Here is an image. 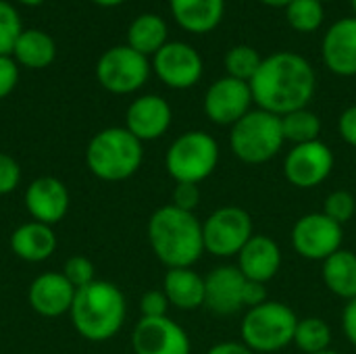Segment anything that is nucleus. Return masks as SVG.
<instances>
[{
	"mask_svg": "<svg viewBox=\"0 0 356 354\" xmlns=\"http://www.w3.org/2000/svg\"><path fill=\"white\" fill-rule=\"evenodd\" d=\"M148 75V58L131 46H115L106 50L96 65V77L100 86L113 94H131L140 90Z\"/></svg>",
	"mask_w": 356,
	"mask_h": 354,
	"instance_id": "1a4fd4ad",
	"label": "nucleus"
},
{
	"mask_svg": "<svg viewBox=\"0 0 356 354\" xmlns=\"http://www.w3.org/2000/svg\"><path fill=\"white\" fill-rule=\"evenodd\" d=\"M353 8H355V13H356V0H353Z\"/></svg>",
	"mask_w": 356,
	"mask_h": 354,
	"instance_id": "49530a36",
	"label": "nucleus"
},
{
	"mask_svg": "<svg viewBox=\"0 0 356 354\" xmlns=\"http://www.w3.org/2000/svg\"><path fill=\"white\" fill-rule=\"evenodd\" d=\"M10 250L21 261L42 263V261L50 259L56 250L54 230L40 221L23 223L10 234Z\"/></svg>",
	"mask_w": 356,
	"mask_h": 354,
	"instance_id": "412c9836",
	"label": "nucleus"
},
{
	"mask_svg": "<svg viewBox=\"0 0 356 354\" xmlns=\"http://www.w3.org/2000/svg\"><path fill=\"white\" fill-rule=\"evenodd\" d=\"M171 204L181 209V211H188V213H194V209L200 204V188L198 184H175L173 188V194H171Z\"/></svg>",
	"mask_w": 356,
	"mask_h": 354,
	"instance_id": "f704fd0d",
	"label": "nucleus"
},
{
	"mask_svg": "<svg viewBox=\"0 0 356 354\" xmlns=\"http://www.w3.org/2000/svg\"><path fill=\"white\" fill-rule=\"evenodd\" d=\"M15 58L29 67V69H44L54 61L56 48L48 33L40 29H27L21 31V35L15 42Z\"/></svg>",
	"mask_w": 356,
	"mask_h": 354,
	"instance_id": "393cba45",
	"label": "nucleus"
},
{
	"mask_svg": "<svg viewBox=\"0 0 356 354\" xmlns=\"http://www.w3.org/2000/svg\"><path fill=\"white\" fill-rule=\"evenodd\" d=\"M19 2H23V4H29V6H35V4H42L44 0H19Z\"/></svg>",
	"mask_w": 356,
	"mask_h": 354,
	"instance_id": "c03bdc74",
	"label": "nucleus"
},
{
	"mask_svg": "<svg viewBox=\"0 0 356 354\" xmlns=\"http://www.w3.org/2000/svg\"><path fill=\"white\" fill-rule=\"evenodd\" d=\"M263 4H269V6H288L290 2L294 0H261Z\"/></svg>",
	"mask_w": 356,
	"mask_h": 354,
	"instance_id": "79ce46f5",
	"label": "nucleus"
},
{
	"mask_svg": "<svg viewBox=\"0 0 356 354\" xmlns=\"http://www.w3.org/2000/svg\"><path fill=\"white\" fill-rule=\"evenodd\" d=\"M344 230L325 213L302 215L292 230V246L307 261H325L342 248Z\"/></svg>",
	"mask_w": 356,
	"mask_h": 354,
	"instance_id": "9d476101",
	"label": "nucleus"
},
{
	"mask_svg": "<svg viewBox=\"0 0 356 354\" xmlns=\"http://www.w3.org/2000/svg\"><path fill=\"white\" fill-rule=\"evenodd\" d=\"M321 213H325L332 221L344 225L355 217L356 198L348 190H336L325 198V204H323Z\"/></svg>",
	"mask_w": 356,
	"mask_h": 354,
	"instance_id": "2f4dec72",
	"label": "nucleus"
},
{
	"mask_svg": "<svg viewBox=\"0 0 356 354\" xmlns=\"http://www.w3.org/2000/svg\"><path fill=\"white\" fill-rule=\"evenodd\" d=\"M60 273L67 277V282H69L75 290H79V288H83V286L96 282L94 263H92L88 257H81V255L69 257V259L65 261V267H63Z\"/></svg>",
	"mask_w": 356,
	"mask_h": 354,
	"instance_id": "473e14b6",
	"label": "nucleus"
},
{
	"mask_svg": "<svg viewBox=\"0 0 356 354\" xmlns=\"http://www.w3.org/2000/svg\"><path fill=\"white\" fill-rule=\"evenodd\" d=\"M342 328L344 334L348 338V342L356 346V298L348 300L344 307V315H342Z\"/></svg>",
	"mask_w": 356,
	"mask_h": 354,
	"instance_id": "ea45409f",
	"label": "nucleus"
},
{
	"mask_svg": "<svg viewBox=\"0 0 356 354\" xmlns=\"http://www.w3.org/2000/svg\"><path fill=\"white\" fill-rule=\"evenodd\" d=\"M317 354H340V353H336V351H330V348H327V351H323V353H317Z\"/></svg>",
	"mask_w": 356,
	"mask_h": 354,
	"instance_id": "a18cd8bd",
	"label": "nucleus"
},
{
	"mask_svg": "<svg viewBox=\"0 0 356 354\" xmlns=\"http://www.w3.org/2000/svg\"><path fill=\"white\" fill-rule=\"evenodd\" d=\"M69 315L81 338L90 342H106L121 332L127 315V303L115 284L96 280L75 290Z\"/></svg>",
	"mask_w": 356,
	"mask_h": 354,
	"instance_id": "7ed1b4c3",
	"label": "nucleus"
},
{
	"mask_svg": "<svg viewBox=\"0 0 356 354\" xmlns=\"http://www.w3.org/2000/svg\"><path fill=\"white\" fill-rule=\"evenodd\" d=\"M319 2H327V0H319Z\"/></svg>",
	"mask_w": 356,
	"mask_h": 354,
	"instance_id": "de8ad7c7",
	"label": "nucleus"
},
{
	"mask_svg": "<svg viewBox=\"0 0 356 354\" xmlns=\"http://www.w3.org/2000/svg\"><path fill=\"white\" fill-rule=\"evenodd\" d=\"M163 292L169 305L179 311H196L204 307V277L192 267L169 269L163 280Z\"/></svg>",
	"mask_w": 356,
	"mask_h": 354,
	"instance_id": "4be33fe9",
	"label": "nucleus"
},
{
	"mask_svg": "<svg viewBox=\"0 0 356 354\" xmlns=\"http://www.w3.org/2000/svg\"><path fill=\"white\" fill-rule=\"evenodd\" d=\"M286 17L296 31L311 33L323 23V2L319 0H294L286 6Z\"/></svg>",
	"mask_w": 356,
	"mask_h": 354,
	"instance_id": "c756f323",
	"label": "nucleus"
},
{
	"mask_svg": "<svg viewBox=\"0 0 356 354\" xmlns=\"http://www.w3.org/2000/svg\"><path fill=\"white\" fill-rule=\"evenodd\" d=\"M207 354H257L250 351L244 342H219Z\"/></svg>",
	"mask_w": 356,
	"mask_h": 354,
	"instance_id": "a19ab883",
	"label": "nucleus"
},
{
	"mask_svg": "<svg viewBox=\"0 0 356 354\" xmlns=\"http://www.w3.org/2000/svg\"><path fill=\"white\" fill-rule=\"evenodd\" d=\"M321 52L332 73L342 77L356 75V17L340 19L327 29Z\"/></svg>",
	"mask_w": 356,
	"mask_h": 354,
	"instance_id": "6ab92c4d",
	"label": "nucleus"
},
{
	"mask_svg": "<svg viewBox=\"0 0 356 354\" xmlns=\"http://www.w3.org/2000/svg\"><path fill=\"white\" fill-rule=\"evenodd\" d=\"M175 21L190 33L213 31L225 13V0H169Z\"/></svg>",
	"mask_w": 356,
	"mask_h": 354,
	"instance_id": "5701e85b",
	"label": "nucleus"
},
{
	"mask_svg": "<svg viewBox=\"0 0 356 354\" xmlns=\"http://www.w3.org/2000/svg\"><path fill=\"white\" fill-rule=\"evenodd\" d=\"M254 236L252 217L240 207H221L202 221L204 252L213 257H236Z\"/></svg>",
	"mask_w": 356,
	"mask_h": 354,
	"instance_id": "6e6552de",
	"label": "nucleus"
},
{
	"mask_svg": "<svg viewBox=\"0 0 356 354\" xmlns=\"http://www.w3.org/2000/svg\"><path fill=\"white\" fill-rule=\"evenodd\" d=\"M282 131L286 142L294 146L315 142L321 136V119L309 108H298L282 117Z\"/></svg>",
	"mask_w": 356,
	"mask_h": 354,
	"instance_id": "bb28decb",
	"label": "nucleus"
},
{
	"mask_svg": "<svg viewBox=\"0 0 356 354\" xmlns=\"http://www.w3.org/2000/svg\"><path fill=\"white\" fill-rule=\"evenodd\" d=\"M136 354H190L192 342L186 330L169 317H142L131 334Z\"/></svg>",
	"mask_w": 356,
	"mask_h": 354,
	"instance_id": "f8f14e48",
	"label": "nucleus"
},
{
	"mask_svg": "<svg viewBox=\"0 0 356 354\" xmlns=\"http://www.w3.org/2000/svg\"><path fill=\"white\" fill-rule=\"evenodd\" d=\"M294 344L305 354L323 353L332 344V330L319 317L298 319V325L294 332Z\"/></svg>",
	"mask_w": 356,
	"mask_h": 354,
	"instance_id": "cd10ccee",
	"label": "nucleus"
},
{
	"mask_svg": "<svg viewBox=\"0 0 356 354\" xmlns=\"http://www.w3.org/2000/svg\"><path fill=\"white\" fill-rule=\"evenodd\" d=\"M127 42L140 54H156L167 44V25L159 15H140L127 31Z\"/></svg>",
	"mask_w": 356,
	"mask_h": 354,
	"instance_id": "a878e982",
	"label": "nucleus"
},
{
	"mask_svg": "<svg viewBox=\"0 0 356 354\" xmlns=\"http://www.w3.org/2000/svg\"><path fill=\"white\" fill-rule=\"evenodd\" d=\"M73 298H75V288L67 282L63 273H54V271L38 275L27 292L29 307L38 315L48 319L69 313Z\"/></svg>",
	"mask_w": 356,
	"mask_h": 354,
	"instance_id": "a211bd4d",
	"label": "nucleus"
},
{
	"mask_svg": "<svg viewBox=\"0 0 356 354\" xmlns=\"http://www.w3.org/2000/svg\"><path fill=\"white\" fill-rule=\"evenodd\" d=\"M144 161L142 142L127 127L98 131L86 148V165L102 182H123L138 173Z\"/></svg>",
	"mask_w": 356,
	"mask_h": 354,
	"instance_id": "20e7f679",
	"label": "nucleus"
},
{
	"mask_svg": "<svg viewBox=\"0 0 356 354\" xmlns=\"http://www.w3.org/2000/svg\"><path fill=\"white\" fill-rule=\"evenodd\" d=\"M21 35V19L17 10L0 0V56H8L15 50V42Z\"/></svg>",
	"mask_w": 356,
	"mask_h": 354,
	"instance_id": "7c9ffc66",
	"label": "nucleus"
},
{
	"mask_svg": "<svg viewBox=\"0 0 356 354\" xmlns=\"http://www.w3.org/2000/svg\"><path fill=\"white\" fill-rule=\"evenodd\" d=\"M17 79H19V69L15 61L8 56H0V100L15 90Z\"/></svg>",
	"mask_w": 356,
	"mask_h": 354,
	"instance_id": "e433bc0d",
	"label": "nucleus"
},
{
	"mask_svg": "<svg viewBox=\"0 0 356 354\" xmlns=\"http://www.w3.org/2000/svg\"><path fill=\"white\" fill-rule=\"evenodd\" d=\"M315 86L317 77L311 63L296 52H275L263 58L257 75L250 79L257 106L277 117L307 108Z\"/></svg>",
	"mask_w": 356,
	"mask_h": 354,
	"instance_id": "f257e3e1",
	"label": "nucleus"
},
{
	"mask_svg": "<svg viewBox=\"0 0 356 354\" xmlns=\"http://www.w3.org/2000/svg\"><path fill=\"white\" fill-rule=\"evenodd\" d=\"M280 267L282 248L273 238L265 234H254L238 255V269L250 282L267 284L277 275Z\"/></svg>",
	"mask_w": 356,
	"mask_h": 354,
	"instance_id": "aec40b11",
	"label": "nucleus"
},
{
	"mask_svg": "<svg viewBox=\"0 0 356 354\" xmlns=\"http://www.w3.org/2000/svg\"><path fill=\"white\" fill-rule=\"evenodd\" d=\"M19 182H21L19 163L10 154L0 152V196H6V194L15 192Z\"/></svg>",
	"mask_w": 356,
	"mask_h": 354,
	"instance_id": "72a5a7b5",
	"label": "nucleus"
},
{
	"mask_svg": "<svg viewBox=\"0 0 356 354\" xmlns=\"http://www.w3.org/2000/svg\"><path fill=\"white\" fill-rule=\"evenodd\" d=\"M146 232L154 257L169 269L192 267L204 252L202 221L173 204L156 209L148 219Z\"/></svg>",
	"mask_w": 356,
	"mask_h": 354,
	"instance_id": "f03ea898",
	"label": "nucleus"
},
{
	"mask_svg": "<svg viewBox=\"0 0 356 354\" xmlns=\"http://www.w3.org/2000/svg\"><path fill=\"white\" fill-rule=\"evenodd\" d=\"M169 300L165 296L163 290H148L142 298H140V311L142 317H167L169 311Z\"/></svg>",
	"mask_w": 356,
	"mask_h": 354,
	"instance_id": "c9c22d12",
	"label": "nucleus"
},
{
	"mask_svg": "<svg viewBox=\"0 0 356 354\" xmlns=\"http://www.w3.org/2000/svg\"><path fill=\"white\" fill-rule=\"evenodd\" d=\"M334 152L321 140L296 144L284 159V175L298 190L321 186L334 171Z\"/></svg>",
	"mask_w": 356,
	"mask_h": 354,
	"instance_id": "9b49d317",
	"label": "nucleus"
},
{
	"mask_svg": "<svg viewBox=\"0 0 356 354\" xmlns=\"http://www.w3.org/2000/svg\"><path fill=\"white\" fill-rule=\"evenodd\" d=\"M23 202L27 213L33 217V221L52 227L54 223L65 219L69 211V190L58 177L44 175L27 186Z\"/></svg>",
	"mask_w": 356,
	"mask_h": 354,
	"instance_id": "dca6fc26",
	"label": "nucleus"
},
{
	"mask_svg": "<svg viewBox=\"0 0 356 354\" xmlns=\"http://www.w3.org/2000/svg\"><path fill=\"white\" fill-rule=\"evenodd\" d=\"M298 325L296 313L277 300H267L261 307L248 309L242 319V342L254 353H277L294 344Z\"/></svg>",
	"mask_w": 356,
	"mask_h": 354,
	"instance_id": "423d86ee",
	"label": "nucleus"
},
{
	"mask_svg": "<svg viewBox=\"0 0 356 354\" xmlns=\"http://www.w3.org/2000/svg\"><path fill=\"white\" fill-rule=\"evenodd\" d=\"M154 71L165 86L173 90H186L200 81L202 58L184 42H167L154 54Z\"/></svg>",
	"mask_w": 356,
	"mask_h": 354,
	"instance_id": "4468645a",
	"label": "nucleus"
},
{
	"mask_svg": "<svg viewBox=\"0 0 356 354\" xmlns=\"http://www.w3.org/2000/svg\"><path fill=\"white\" fill-rule=\"evenodd\" d=\"M246 277L238 265H219L204 277V307L219 317L236 315L242 305Z\"/></svg>",
	"mask_w": 356,
	"mask_h": 354,
	"instance_id": "2eb2a0df",
	"label": "nucleus"
},
{
	"mask_svg": "<svg viewBox=\"0 0 356 354\" xmlns=\"http://www.w3.org/2000/svg\"><path fill=\"white\" fill-rule=\"evenodd\" d=\"M284 144L282 117L263 108L246 113L229 131V148L234 156L246 165H263L271 161Z\"/></svg>",
	"mask_w": 356,
	"mask_h": 354,
	"instance_id": "39448f33",
	"label": "nucleus"
},
{
	"mask_svg": "<svg viewBox=\"0 0 356 354\" xmlns=\"http://www.w3.org/2000/svg\"><path fill=\"white\" fill-rule=\"evenodd\" d=\"M269 300V294H267V286L261 284V282H250L246 280L244 284V292H242V305L246 309H254V307H261L263 303Z\"/></svg>",
	"mask_w": 356,
	"mask_h": 354,
	"instance_id": "4c0bfd02",
	"label": "nucleus"
},
{
	"mask_svg": "<svg viewBox=\"0 0 356 354\" xmlns=\"http://www.w3.org/2000/svg\"><path fill=\"white\" fill-rule=\"evenodd\" d=\"M261 63H263L261 54H259L252 46H246V44L234 46V48L225 54V69H227V75L234 77V79H240V81H248V83H250V79L257 75Z\"/></svg>",
	"mask_w": 356,
	"mask_h": 354,
	"instance_id": "c85d7f7f",
	"label": "nucleus"
},
{
	"mask_svg": "<svg viewBox=\"0 0 356 354\" xmlns=\"http://www.w3.org/2000/svg\"><path fill=\"white\" fill-rule=\"evenodd\" d=\"M252 90L248 81H240L234 77H221L207 90L204 96V113L217 125H236L246 113H250Z\"/></svg>",
	"mask_w": 356,
	"mask_h": 354,
	"instance_id": "ddd939ff",
	"label": "nucleus"
},
{
	"mask_svg": "<svg viewBox=\"0 0 356 354\" xmlns=\"http://www.w3.org/2000/svg\"><path fill=\"white\" fill-rule=\"evenodd\" d=\"M338 129H340V136L346 144L355 146L356 148V104L355 106H348L342 115H340V121H338Z\"/></svg>",
	"mask_w": 356,
	"mask_h": 354,
	"instance_id": "58836bf2",
	"label": "nucleus"
},
{
	"mask_svg": "<svg viewBox=\"0 0 356 354\" xmlns=\"http://www.w3.org/2000/svg\"><path fill=\"white\" fill-rule=\"evenodd\" d=\"M171 119L173 113L169 102L161 96L146 94L129 104L125 115V127L140 142H150L167 134V129L171 127Z\"/></svg>",
	"mask_w": 356,
	"mask_h": 354,
	"instance_id": "f3484780",
	"label": "nucleus"
},
{
	"mask_svg": "<svg viewBox=\"0 0 356 354\" xmlns=\"http://www.w3.org/2000/svg\"><path fill=\"white\" fill-rule=\"evenodd\" d=\"M321 275L327 290L338 298H356V255L353 250L340 248L330 259H325Z\"/></svg>",
	"mask_w": 356,
	"mask_h": 354,
	"instance_id": "b1692460",
	"label": "nucleus"
},
{
	"mask_svg": "<svg viewBox=\"0 0 356 354\" xmlns=\"http://www.w3.org/2000/svg\"><path fill=\"white\" fill-rule=\"evenodd\" d=\"M96 4H100V6H117V4H121L123 0H94Z\"/></svg>",
	"mask_w": 356,
	"mask_h": 354,
	"instance_id": "37998d69",
	"label": "nucleus"
},
{
	"mask_svg": "<svg viewBox=\"0 0 356 354\" xmlns=\"http://www.w3.org/2000/svg\"><path fill=\"white\" fill-rule=\"evenodd\" d=\"M219 163V144L207 131L181 134L165 154V169L175 184H200L213 175Z\"/></svg>",
	"mask_w": 356,
	"mask_h": 354,
	"instance_id": "0eeeda50",
	"label": "nucleus"
}]
</instances>
